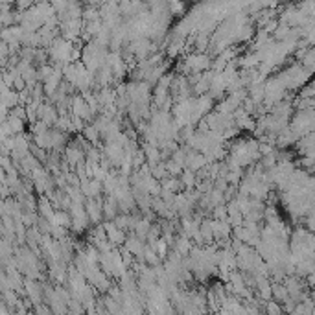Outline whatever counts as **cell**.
<instances>
[{
    "instance_id": "6",
    "label": "cell",
    "mask_w": 315,
    "mask_h": 315,
    "mask_svg": "<svg viewBox=\"0 0 315 315\" xmlns=\"http://www.w3.org/2000/svg\"><path fill=\"white\" fill-rule=\"evenodd\" d=\"M7 57H9V46L7 43L0 41V59H7Z\"/></svg>"
},
{
    "instance_id": "3",
    "label": "cell",
    "mask_w": 315,
    "mask_h": 315,
    "mask_svg": "<svg viewBox=\"0 0 315 315\" xmlns=\"http://www.w3.org/2000/svg\"><path fill=\"white\" fill-rule=\"evenodd\" d=\"M6 122L9 124V128H11L13 135H17V133H22L24 131V122L22 118H18V116H13V115H7Z\"/></svg>"
},
{
    "instance_id": "4",
    "label": "cell",
    "mask_w": 315,
    "mask_h": 315,
    "mask_svg": "<svg viewBox=\"0 0 315 315\" xmlns=\"http://www.w3.org/2000/svg\"><path fill=\"white\" fill-rule=\"evenodd\" d=\"M81 133H83V137H85V139L89 140L92 146L98 144V140H100V131H98L94 126H83Z\"/></svg>"
},
{
    "instance_id": "5",
    "label": "cell",
    "mask_w": 315,
    "mask_h": 315,
    "mask_svg": "<svg viewBox=\"0 0 315 315\" xmlns=\"http://www.w3.org/2000/svg\"><path fill=\"white\" fill-rule=\"evenodd\" d=\"M266 310L269 312V314H280L282 312V308H280L279 304H277V301L275 299H269V301H266Z\"/></svg>"
},
{
    "instance_id": "2",
    "label": "cell",
    "mask_w": 315,
    "mask_h": 315,
    "mask_svg": "<svg viewBox=\"0 0 315 315\" xmlns=\"http://www.w3.org/2000/svg\"><path fill=\"white\" fill-rule=\"evenodd\" d=\"M54 205H52V201L48 199V195L46 194H39V199H37V212H41L43 218H46L50 221L52 216H54Z\"/></svg>"
},
{
    "instance_id": "1",
    "label": "cell",
    "mask_w": 315,
    "mask_h": 315,
    "mask_svg": "<svg viewBox=\"0 0 315 315\" xmlns=\"http://www.w3.org/2000/svg\"><path fill=\"white\" fill-rule=\"evenodd\" d=\"M103 229H105L107 240H109L113 245H124V242H126V232L122 229H118L113 221H107V223L103 225Z\"/></svg>"
},
{
    "instance_id": "7",
    "label": "cell",
    "mask_w": 315,
    "mask_h": 315,
    "mask_svg": "<svg viewBox=\"0 0 315 315\" xmlns=\"http://www.w3.org/2000/svg\"><path fill=\"white\" fill-rule=\"evenodd\" d=\"M6 91H9V87L6 85V81L2 79V74H0V94H2V92H6Z\"/></svg>"
}]
</instances>
